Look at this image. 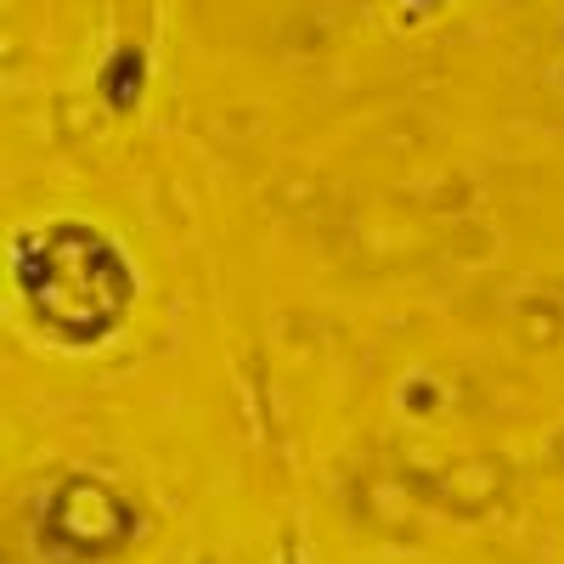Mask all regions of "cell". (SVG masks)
Wrapping results in <instances>:
<instances>
[{"label": "cell", "instance_id": "obj_1", "mask_svg": "<svg viewBox=\"0 0 564 564\" xmlns=\"http://www.w3.org/2000/svg\"><path fill=\"white\" fill-rule=\"evenodd\" d=\"M18 282L34 300L40 322H52L63 339H97L119 322L130 300V271L108 238L79 220H57L18 243Z\"/></svg>", "mask_w": 564, "mask_h": 564}]
</instances>
